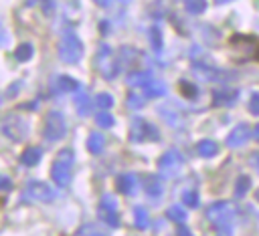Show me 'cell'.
<instances>
[{
	"label": "cell",
	"instance_id": "16",
	"mask_svg": "<svg viewBox=\"0 0 259 236\" xmlns=\"http://www.w3.org/2000/svg\"><path fill=\"white\" fill-rule=\"evenodd\" d=\"M117 190L125 196H134L138 190V178L134 173H121L117 178Z\"/></svg>",
	"mask_w": 259,
	"mask_h": 236
},
{
	"label": "cell",
	"instance_id": "44",
	"mask_svg": "<svg viewBox=\"0 0 259 236\" xmlns=\"http://www.w3.org/2000/svg\"><path fill=\"white\" fill-rule=\"evenodd\" d=\"M255 139H257V141H259V125H257V127H255Z\"/></svg>",
	"mask_w": 259,
	"mask_h": 236
},
{
	"label": "cell",
	"instance_id": "25",
	"mask_svg": "<svg viewBox=\"0 0 259 236\" xmlns=\"http://www.w3.org/2000/svg\"><path fill=\"white\" fill-rule=\"evenodd\" d=\"M150 79H152V75H150V73H146V71L130 73V75H127V85H132V87H144Z\"/></svg>",
	"mask_w": 259,
	"mask_h": 236
},
{
	"label": "cell",
	"instance_id": "7",
	"mask_svg": "<svg viewBox=\"0 0 259 236\" xmlns=\"http://www.w3.org/2000/svg\"><path fill=\"white\" fill-rule=\"evenodd\" d=\"M233 216H235V206H233L231 202H225V200L210 204L208 210H206V218H208L212 224H217V226L229 224V222L233 220Z\"/></svg>",
	"mask_w": 259,
	"mask_h": 236
},
{
	"label": "cell",
	"instance_id": "39",
	"mask_svg": "<svg viewBox=\"0 0 259 236\" xmlns=\"http://www.w3.org/2000/svg\"><path fill=\"white\" fill-rule=\"evenodd\" d=\"M217 236H231V226H229V224L217 226Z\"/></svg>",
	"mask_w": 259,
	"mask_h": 236
},
{
	"label": "cell",
	"instance_id": "46",
	"mask_svg": "<svg viewBox=\"0 0 259 236\" xmlns=\"http://www.w3.org/2000/svg\"><path fill=\"white\" fill-rule=\"evenodd\" d=\"M225 2H231V0H217V4H225Z\"/></svg>",
	"mask_w": 259,
	"mask_h": 236
},
{
	"label": "cell",
	"instance_id": "37",
	"mask_svg": "<svg viewBox=\"0 0 259 236\" xmlns=\"http://www.w3.org/2000/svg\"><path fill=\"white\" fill-rule=\"evenodd\" d=\"M249 111L253 115H259V93H253L249 99Z\"/></svg>",
	"mask_w": 259,
	"mask_h": 236
},
{
	"label": "cell",
	"instance_id": "4",
	"mask_svg": "<svg viewBox=\"0 0 259 236\" xmlns=\"http://www.w3.org/2000/svg\"><path fill=\"white\" fill-rule=\"evenodd\" d=\"M81 56H83V42L79 40V36L75 32L67 30L61 36V42H59V58L69 63V65H73Z\"/></svg>",
	"mask_w": 259,
	"mask_h": 236
},
{
	"label": "cell",
	"instance_id": "6",
	"mask_svg": "<svg viewBox=\"0 0 259 236\" xmlns=\"http://www.w3.org/2000/svg\"><path fill=\"white\" fill-rule=\"evenodd\" d=\"M97 216L103 224H107L109 228H117L119 226V216H117V200L111 194H103L99 208H97Z\"/></svg>",
	"mask_w": 259,
	"mask_h": 236
},
{
	"label": "cell",
	"instance_id": "41",
	"mask_svg": "<svg viewBox=\"0 0 259 236\" xmlns=\"http://www.w3.org/2000/svg\"><path fill=\"white\" fill-rule=\"evenodd\" d=\"M251 165H253V169L259 173V153H253V155H251Z\"/></svg>",
	"mask_w": 259,
	"mask_h": 236
},
{
	"label": "cell",
	"instance_id": "42",
	"mask_svg": "<svg viewBox=\"0 0 259 236\" xmlns=\"http://www.w3.org/2000/svg\"><path fill=\"white\" fill-rule=\"evenodd\" d=\"M178 236H192L186 226H178Z\"/></svg>",
	"mask_w": 259,
	"mask_h": 236
},
{
	"label": "cell",
	"instance_id": "8",
	"mask_svg": "<svg viewBox=\"0 0 259 236\" xmlns=\"http://www.w3.org/2000/svg\"><path fill=\"white\" fill-rule=\"evenodd\" d=\"M26 129H28V123L20 117V115H6L4 119H2V133L8 137V139H12V141H20V139H24V135H26Z\"/></svg>",
	"mask_w": 259,
	"mask_h": 236
},
{
	"label": "cell",
	"instance_id": "47",
	"mask_svg": "<svg viewBox=\"0 0 259 236\" xmlns=\"http://www.w3.org/2000/svg\"><path fill=\"white\" fill-rule=\"evenodd\" d=\"M255 196H257V200H259V190H257V194H255Z\"/></svg>",
	"mask_w": 259,
	"mask_h": 236
},
{
	"label": "cell",
	"instance_id": "17",
	"mask_svg": "<svg viewBox=\"0 0 259 236\" xmlns=\"http://www.w3.org/2000/svg\"><path fill=\"white\" fill-rule=\"evenodd\" d=\"M212 97H214L212 99L214 105H233L239 97V91L237 89H219V91H214Z\"/></svg>",
	"mask_w": 259,
	"mask_h": 236
},
{
	"label": "cell",
	"instance_id": "15",
	"mask_svg": "<svg viewBox=\"0 0 259 236\" xmlns=\"http://www.w3.org/2000/svg\"><path fill=\"white\" fill-rule=\"evenodd\" d=\"M51 89L53 93H69V91H79V83L71 77H57L53 83H51Z\"/></svg>",
	"mask_w": 259,
	"mask_h": 236
},
{
	"label": "cell",
	"instance_id": "48",
	"mask_svg": "<svg viewBox=\"0 0 259 236\" xmlns=\"http://www.w3.org/2000/svg\"><path fill=\"white\" fill-rule=\"evenodd\" d=\"M121 2H130V0H121Z\"/></svg>",
	"mask_w": 259,
	"mask_h": 236
},
{
	"label": "cell",
	"instance_id": "9",
	"mask_svg": "<svg viewBox=\"0 0 259 236\" xmlns=\"http://www.w3.org/2000/svg\"><path fill=\"white\" fill-rule=\"evenodd\" d=\"M67 131V125H65V117L59 113V111H51L45 119V129H42V135L45 139L49 141H57L65 135Z\"/></svg>",
	"mask_w": 259,
	"mask_h": 236
},
{
	"label": "cell",
	"instance_id": "27",
	"mask_svg": "<svg viewBox=\"0 0 259 236\" xmlns=\"http://www.w3.org/2000/svg\"><path fill=\"white\" fill-rule=\"evenodd\" d=\"M249 188H251V178L249 175H241L237 180V184H235V196L237 198H243L249 192Z\"/></svg>",
	"mask_w": 259,
	"mask_h": 236
},
{
	"label": "cell",
	"instance_id": "40",
	"mask_svg": "<svg viewBox=\"0 0 259 236\" xmlns=\"http://www.w3.org/2000/svg\"><path fill=\"white\" fill-rule=\"evenodd\" d=\"M18 89H20V83H14V85H10V87H8V91L4 93V97H6V99H10V95H12L14 91H18Z\"/></svg>",
	"mask_w": 259,
	"mask_h": 236
},
{
	"label": "cell",
	"instance_id": "5",
	"mask_svg": "<svg viewBox=\"0 0 259 236\" xmlns=\"http://www.w3.org/2000/svg\"><path fill=\"white\" fill-rule=\"evenodd\" d=\"M192 75L200 81H206V83H227L229 79L235 77V73L231 71H223V69H217L212 65H204V63H192Z\"/></svg>",
	"mask_w": 259,
	"mask_h": 236
},
{
	"label": "cell",
	"instance_id": "28",
	"mask_svg": "<svg viewBox=\"0 0 259 236\" xmlns=\"http://www.w3.org/2000/svg\"><path fill=\"white\" fill-rule=\"evenodd\" d=\"M166 214H168V218L174 220L176 224H182V222L186 220V212L182 210V206H170V208L166 210Z\"/></svg>",
	"mask_w": 259,
	"mask_h": 236
},
{
	"label": "cell",
	"instance_id": "11",
	"mask_svg": "<svg viewBox=\"0 0 259 236\" xmlns=\"http://www.w3.org/2000/svg\"><path fill=\"white\" fill-rule=\"evenodd\" d=\"M55 196H57V192H55L49 184H45V182L34 180V182H28V184L24 186V198H28V200H36V202H53Z\"/></svg>",
	"mask_w": 259,
	"mask_h": 236
},
{
	"label": "cell",
	"instance_id": "21",
	"mask_svg": "<svg viewBox=\"0 0 259 236\" xmlns=\"http://www.w3.org/2000/svg\"><path fill=\"white\" fill-rule=\"evenodd\" d=\"M196 151H198V155H202V157H212V155H217L219 147H217V143H214L212 139H200V141L196 143Z\"/></svg>",
	"mask_w": 259,
	"mask_h": 236
},
{
	"label": "cell",
	"instance_id": "43",
	"mask_svg": "<svg viewBox=\"0 0 259 236\" xmlns=\"http://www.w3.org/2000/svg\"><path fill=\"white\" fill-rule=\"evenodd\" d=\"M93 2H95V4H97V6H103V8H105V6H109V4H111V0H93Z\"/></svg>",
	"mask_w": 259,
	"mask_h": 236
},
{
	"label": "cell",
	"instance_id": "31",
	"mask_svg": "<svg viewBox=\"0 0 259 236\" xmlns=\"http://www.w3.org/2000/svg\"><path fill=\"white\" fill-rule=\"evenodd\" d=\"M184 6L190 14H200L206 8V0H184Z\"/></svg>",
	"mask_w": 259,
	"mask_h": 236
},
{
	"label": "cell",
	"instance_id": "2",
	"mask_svg": "<svg viewBox=\"0 0 259 236\" xmlns=\"http://www.w3.org/2000/svg\"><path fill=\"white\" fill-rule=\"evenodd\" d=\"M71 169H73V151L71 149H61L59 155L55 157L53 169H51V178L59 188L69 186L71 182Z\"/></svg>",
	"mask_w": 259,
	"mask_h": 236
},
{
	"label": "cell",
	"instance_id": "24",
	"mask_svg": "<svg viewBox=\"0 0 259 236\" xmlns=\"http://www.w3.org/2000/svg\"><path fill=\"white\" fill-rule=\"evenodd\" d=\"M75 236H107V232L97 224H85L75 232Z\"/></svg>",
	"mask_w": 259,
	"mask_h": 236
},
{
	"label": "cell",
	"instance_id": "30",
	"mask_svg": "<svg viewBox=\"0 0 259 236\" xmlns=\"http://www.w3.org/2000/svg\"><path fill=\"white\" fill-rule=\"evenodd\" d=\"M32 44H28V42H24V44H20L18 48H16V61H20V63H24V61H28L30 56H32Z\"/></svg>",
	"mask_w": 259,
	"mask_h": 236
},
{
	"label": "cell",
	"instance_id": "34",
	"mask_svg": "<svg viewBox=\"0 0 259 236\" xmlns=\"http://www.w3.org/2000/svg\"><path fill=\"white\" fill-rule=\"evenodd\" d=\"M182 202L188 206V208H196L198 206V194L194 190H188L182 194Z\"/></svg>",
	"mask_w": 259,
	"mask_h": 236
},
{
	"label": "cell",
	"instance_id": "33",
	"mask_svg": "<svg viewBox=\"0 0 259 236\" xmlns=\"http://www.w3.org/2000/svg\"><path fill=\"white\" fill-rule=\"evenodd\" d=\"M95 121H97V125H99V127H103V129H107V127H111V125H113V115L101 109V111L97 113V117H95Z\"/></svg>",
	"mask_w": 259,
	"mask_h": 236
},
{
	"label": "cell",
	"instance_id": "23",
	"mask_svg": "<svg viewBox=\"0 0 259 236\" xmlns=\"http://www.w3.org/2000/svg\"><path fill=\"white\" fill-rule=\"evenodd\" d=\"M160 115H162L170 125H174V127H178V125L184 123V117H182L178 111H170V107H160Z\"/></svg>",
	"mask_w": 259,
	"mask_h": 236
},
{
	"label": "cell",
	"instance_id": "14",
	"mask_svg": "<svg viewBox=\"0 0 259 236\" xmlns=\"http://www.w3.org/2000/svg\"><path fill=\"white\" fill-rule=\"evenodd\" d=\"M142 186H144V194H146L148 198H152V200H158V198L164 194V188H162L160 178H156V175H152V173L144 175Z\"/></svg>",
	"mask_w": 259,
	"mask_h": 236
},
{
	"label": "cell",
	"instance_id": "19",
	"mask_svg": "<svg viewBox=\"0 0 259 236\" xmlns=\"http://www.w3.org/2000/svg\"><path fill=\"white\" fill-rule=\"evenodd\" d=\"M142 89H144V93L148 97H162L166 93V85L162 81H158V79H150Z\"/></svg>",
	"mask_w": 259,
	"mask_h": 236
},
{
	"label": "cell",
	"instance_id": "20",
	"mask_svg": "<svg viewBox=\"0 0 259 236\" xmlns=\"http://www.w3.org/2000/svg\"><path fill=\"white\" fill-rule=\"evenodd\" d=\"M103 145H105V137H103L101 133L93 131V133L87 137V149H89L93 155L101 153V151H103Z\"/></svg>",
	"mask_w": 259,
	"mask_h": 236
},
{
	"label": "cell",
	"instance_id": "10",
	"mask_svg": "<svg viewBox=\"0 0 259 236\" xmlns=\"http://www.w3.org/2000/svg\"><path fill=\"white\" fill-rule=\"evenodd\" d=\"M180 167H182V155H180L176 149L166 151V153L160 157V161H158V171H160V175L166 178V180H172V178L180 171Z\"/></svg>",
	"mask_w": 259,
	"mask_h": 236
},
{
	"label": "cell",
	"instance_id": "22",
	"mask_svg": "<svg viewBox=\"0 0 259 236\" xmlns=\"http://www.w3.org/2000/svg\"><path fill=\"white\" fill-rule=\"evenodd\" d=\"M134 224L140 230H146L150 226V216H148L146 208H142V206H136L134 208Z\"/></svg>",
	"mask_w": 259,
	"mask_h": 236
},
{
	"label": "cell",
	"instance_id": "45",
	"mask_svg": "<svg viewBox=\"0 0 259 236\" xmlns=\"http://www.w3.org/2000/svg\"><path fill=\"white\" fill-rule=\"evenodd\" d=\"M36 2H40V0H28L26 4H28V6H32V4H36Z\"/></svg>",
	"mask_w": 259,
	"mask_h": 236
},
{
	"label": "cell",
	"instance_id": "18",
	"mask_svg": "<svg viewBox=\"0 0 259 236\" xmlns=\"http://www.w3.org/2000/svg\"><path fill=\"white\" fill-rule=\"evenodd\" d=\"M40 155H42L40 147H26L22 151V155H20V161H22V165L32 167V165H36L40 161Z\"/></svg>",
	"mask_w": 259,
	"mask_h": 236
},
{
	"label": "cell",
	"instance_id": "35",
	"mask_svg": "<svg viewBox=\"0 0 259 236\" xmlns=\"http://www.w3.org/2000/svg\"><path fill=\"white\" fill-rule=\"evenodd\" d=\"M180 91H182V95L188 97V99H194V95L198 93V89H196L194 85H190L188 81H180Z\"/></svg>",
	"mask_w": 259,
	"mask_h": 236
},
{
	"label": "cell",
	"instance_id": "36",
	"mask_svg": "<svg viewBox=\"0 0 259 236\" xmlns=\"http://www.w3.org/2000/svg\"><path fill=\"white\" fill-rule=\"evenodd\" d=\"M127 105H130L132 109H140V107L144 105V97L138 95V93H130V95H127Z\"/></svg>",
	"mask_w": 259,
	"mask_h": 236
},
{
	"label": "cell",
	"instance_id": "3",
	"mask_svg": "<svg viewBox=\"0 0 259 236\" xmlns=\"http://www.w3.org/2000/svg\"><path fill=\"white\" fill-rule=\"evenodd\" d=\"M119 56L113 54V50L107 46V44H101L97 48V54H95V67L99 69V73L107 79V81H113V77H117L119 73Z\"/></svg>",
	"mask_w": 259,
	"mask_h": 236
},
{
	"label": "cell",
	"instance_id": "32",
	"mask_svg": "<svg viewBox=\"0 0 259 236\" xmlns=\"http://www.w3.org/2000/svg\"><path fill=\"white\" fill-rule=\"evenodd\" d=\"M95 105L99 107V109H109V107H113V97L109 95V93H99L97 97H95Z\"/></svg>",
	"mask_w": 259,
	"mask_h": 236
},
{
	"label": "cell",
	"instance_id": "1",
	"mask_svg": "<svg viewBox=\"0 0 259 236\" xmlns=\"http://www.w3.org/2000/svg\"><path fill=\"white\" fill-rule=\"evenodd\" d=\"M233 61H259V38L249 34H233L231 40Z\"/></svg>",
	"mask_w": 259,
	"mask_h": 236
},
{
	"label": "cell",
	"instance_id": "38",
	"mask_svg": "<svg viewBox=\"0 0 259 236\" xmlns=\"http://www.w3.org/2000/svg\"><path fill=\"white\" fill-rule=\"evenodd\" d=\"M10 186H12V184H10V178H8V175H2V178H0V190L6 194V192L10 190Z\"/></svg>",
	"mask_w": 259,
	"mask_h": 236
},
{
	"label": "cell",
	"instance_id": "29",
	"mask_svg": "<svg viewBox=\"0 0 259 236\" xmlns=\"http://www.w3.org/2000/svg\"><path fill=\"white\" fill-rule=\"evenodd\" d=\"M150 42H152V48H154L156 52L162 50V32H160L158 26H152V28H150Z\"/></svg>",
	"mask_w": 259,
	"mask_h": 236
},
{
	"label": "cell",
	"instance_id": "13",
	"mask_svg": "<svg viewBox=\"0 0 259 236\" xmlns=\"http://www.w3.org/2000/svg\"><path fill=\"white\" fill-rule=\"evenodd\" d=\"M249 137H251V129H249V125H247V123H241V125H237V127L229 133V137H227V145H229V147H239V145L247 143Z\"/></svg>",
	"mask_w": 259,
	"mask_h": 236
},
{
	"label": "cell",
	"instance_id": "12",
	"mask_svg": "<svg viewBox=\"0 0 259 236\" xmlns=\"http://www.w3.org/2000/svg\"><path fill=\"white\" fill-rule=\"evenodd\" d=\"M130 139L132 141H152L158 139V129L148 123L146 119H134L130 127Z\"/></svg>",
	"mask_w": 259,
	"mask_h": 236
},
{
	"label": "cell",
	"instance_id": "26",
	"mask_svg": "<svg viewBox=\"0 0 259 236\" xmlns=\"http://www.w3.org/2000/svg\"><path fill=\"white\" fill-rule=\"evenodd\" d=\"M75 107H77L79 115H83V117L89 115V97H87V93L83 89H79V93L75 97Z\"/></svg>",
	"mask_w": 259,
	"mask_h": 236
}]
</instances>
